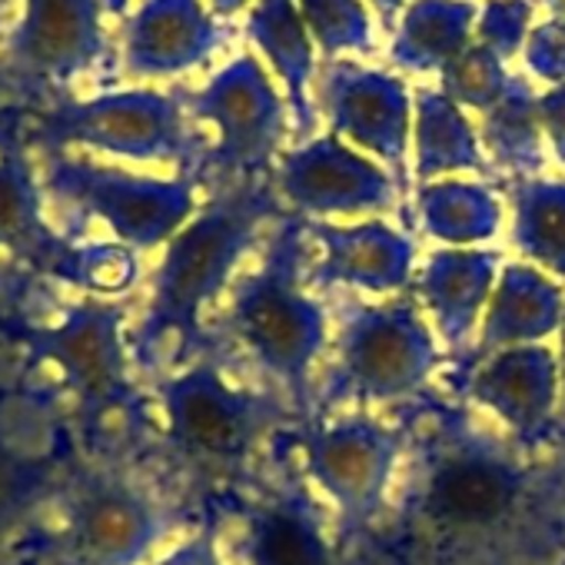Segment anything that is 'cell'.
Returning <instances> with one entry per match:
<instances>
[{"label": "cell", "instance_id": "cell-1", "mask_svg": "<svg viewBox=\"0 0 565 565\" xmlns=\"http://www.w3.org/2000/svg\"><path fill=\"white\" fill-rule=\"evenodd\" d=\"M406 429L376 565H565V446L532 449L436 386L396 409Z\"/></svg>", "mask_w": 565, "mask_h": 565}, {"label": "cell", "instance_id": "cell-2", "mask_svg": "<svg viewBox=\"0 0 565 565\" xmlns=\"http://www.w3.org/2000/svg\"><path fill=\"white\" fill-rule=\"evenodd\" d=\"M310 263L307 220L287 213L263 239L259 263L236 276L226 307V333L300 423L313 419V390L330 347V307L310 290Z\"/></svg>", "mask_w": 565, "mask_h": 565}, {"label": "cell", "instance_id": "cell-3", "mask_svg": "<svg viewBox=\"0 0 565 565\" xmlns=\"http://www.w3.org/2000/svg\"><path fill=\"white\" fill-rule=\"evenodd\" d=\"M287 213L273 180L230 183L193 213L157 263L153 297L134 347L140 366L150 370L163 343L203 347V313L233 290L246 256Z\"/></svg>", "mask_w": 565, "mask_h": 565}, {"label": "cell", "instance_id": "cell-4", "mask_svg": "<svg viewBox=\"0 0 565 565\" xmlns=\"http://www.w3.org/2000/svg\"><path fill=\"white\" fill-rule=\"evenodd\" d=\"M330 307V347L323 356L313 419L343 413H396L439 386L443 353L419 313L413 290L396 297H363L337 290Z\"/></svg>", "mask_w": 565, "mask_h": 565}, {"label": "cell", "instance_id": "cell-5", "mask_svg": "<svg viewBox=\"0 0 565 565\" xmlns=\"http://www.w3.org/2000/svg\"><path fill=\"white\" fill-rule=\"evenodd\" d=\"M160 409L167 436L186 462L230 476L249 472L279 433L300 426V416L276 393L230 383L210 356L160 383Z\"/></svg>", "mask_w": 565, "mask_h": 565}, {"label": "cell", "instance_id": "cell-6", "mask_svg": "<svg viewBox=\"0 0 565 565\" xmlns=\"http://www.w3.org/2000/svg\"><path fill=\"white\" fill-rule=\"evenodd\" d=\"M300 469L337 515L340 539L363 552L380 525L403 462L406 429L396 413H343L290 429Z\"/></svg>", "mask_w": 565, "mask_h": 565}, {"label": "cell", "instance_id": "cell-7", "mask_svg": "<svg viewBox=\"0 0 565 565\" xmlns=\"http://www.w3.org/2000/svg\"><path fill=\"white\" fill-rule=\"evenodd\" d=\"M239 565H376L340 539L337 515L300 469L290 429L269 449L263 486L243 502L236 529Z\"/></svg>", "mask_w": 565, "mask_h": 565}, {"label": "cell", "instance_id": "cell-8", "mask_svg": "<svg viewBox=\"0 0 565 565\" xmlns=\"http://www.w3.org/2000/svg\"><path fill=\"white\" fill-rule=\"evenodd\" d=\"M51 186L137 253L167 246L200 210L196 183L186 177H147L87 160H57Z\"/></svg>", "mask_w": 565, "mask_h": 565}, {"label": "cell", "instance_id": "cell-9", "mask_svg": "<svg viewBox=\"0 0 565 565\" xmlns=\"http://www.w3.org/2000/svg\"><path fill=\"white\" fill-rule=\"evenodd\" d=\"M190 110L216 130L210 163L223 177V186L266 180L287 137V107L253 54H243L216 71L213 81L190 100Z\"/></svg>", "mask_w": 565, "mask_h": 565}, {"label": "cell", "instance_id": "cell-10", "mask_svg": "<svg viewBox=\"0 0 565 565\" xmlns=\"http://www.w3.org/2000/svg\"><path fill=\"white\" fill-rule=\"evenodd\" d=\"M47 134L61 147H87L137 163L190 160L196 153L180 100L160 90H114L67 104L51 117Z\"/></svg>", "mask_w": 565, "mask_h": 565}, {"label": "cell", "instance_id": "cell-11", "mask_svg": "<svg viewBox=\"0 0 565 565\" xmlns=\"http://www.w3.org/2000/svg\"><path fill=\"white\" fill-rule=\"evenodd\" d=\"M124 320V303L84 300L57 323L28 333L31 350L74 390L90 419L120 413L134 399Z\"/></svg>", "mask_w": 565, "mask_h": 565}, {"label": "cell", "instance_id": "cell-12", "mask_svg": "<svg viewBox=\"0 0 565 565\" xmlns=\"http://www.w3.org/2000/svg\"><path fill=\"white\" fill-rule=\"evenodd\" d=\"M446 393L486 413L522 446H565L558 436V360L545 347H509L492 353Z\"/></svg>", "mask_w": 565, "mask_h": 565}, {"label": "cell", "instance_id": "cell-13", "mask_svg": "<svg viewBox=\"0 0 565 565\" xmlns=\"http://www.w3.org/2000/svg\"><path fill=\"white\" fill-rule=\"evenodd\" d=\"M290 213L310 220L327 213H393L399 206L396 180L376 163L363 160L340 137H320L279 160L273 180Z\"/></svg>", "mask_w": 565, "mask_h": 565}, {"label": "cell", "instance_id": "cell-14", "mask_svg": "<svg viewBox=\"0 0 565 565\" xmlns=\"http://www.w3.org/2000/svg\"><path fill=\"white\" fill-rule=\"evenodd\" d=\"M313 246L323 249V259H313L307 269L310 290L327 297L337 290L396 297L413 290V259L416 239L383 220L337 226L307 220Z\"/></svg>", "mask_w": 565, "mask_h": 565}, {"label": "cell", "instance_id": "cell-15", "mask_svg": "<svg viewBox=\"0 0 565 565\" xmlns=\"http://www.w3.org/2000/svg\"><path fill=\"white\" fill-rule=\"evenodd\" d=\"M320 107L337 134L386 160L399 193L406 190L409 97L403 81L360 64H330L320 74Z\"/></svg>", "mask_w": 565, "mask_h": 565}, {"label": "cell", "instance_id": "cell-16", "mask_svg": "<svg viewBox=\"0 0 565 565\" xmlns=\"http://www.w3.org/2000/svg\"><path fill=\"white\" fill-rule=\"evenodd\" d=\"M160 535V509L124 479H90L67 512V545L77 565H140Z\"/></svg>", "mask_w": 565, "mask_h": 565}, {"label": "cell", "instance_id": "cell-17", "mask_svg": "<svg viewBox=\"0 0 565 565\" xmlns=\"http://www.w3.org/2000/svg\"><path fill=\"white\" fill-rule=\"evenodd\" d=\"M226 34L203 0H143L124 28V64L137 77H173L206 64Z\"/></svg>", "mask_w": 565, "mask_h": 565}, {"label": "cell", "instance_id": "cell-18", "mask_svg": "<svg viewBox=\"0 0 565 565\" xmlns=\"http://www.w3.org/2000/svg\"><path fill=\"white\" fill-rule=\"evenodd\" d=\"M104 54L100 0H28L11 38L14 64L41 81L67 84Z\"/></svg>", "mask_w": 565, "mask_h": 565}, {"label": "cell", "instance_id": "cell-19", "mask_svg": "<svg viewBox=\"0 0 565 565\" xmlns=\"http://www.w3.org/2000/svg\"><path fill=\"white\" fill-rule=\"evenodd\" d=\"M246 38L263 51L276 77L287 84L297 137L307 140L317 130V110L307 90L313 77V38L300 18L297 0H256L246 21Z\"/></svg>", "mask_w": 565, "mask_h": 565}, {"label": "cell", "instance_id": "cell-20", "mask_svg": "<svg viewBox=\"0 0 565 565\" xmlns=\"http://www.w3.org/2000/svg\"><path fill=\"white\" fill-rule=\"evenodd\" d=\"M479 140L489 153L492 173L512 180H532L545 167L542 127H539V97L525 77L512 74L502 100L482 114Z\"/></svg>", "mask_w": 565, "mask_h": 565}, {"label": "cell", "instance_id": "cell-21", "mask_svg": "<svg viewBox=\"0 0 565 565\" xmlns=\"http://www.w3.org/2000/svg\"><path fill=\"white\" fill-rule=\"evenodd\" d=\"M476 4L469 0H413L393 41V64L399 71H443L469 47Z\"/></svg>", "mask_w": 565, "mask_h": 565}, {"label": "cell", "instance_id": "cell-22", "mask_svg": "<svg viewBox=\"0 0 565 565\" xmlns=\"http://www.w3.org/2000/svg\"><path fill=\"white\" fill-rule=\"evenodd\" d=\"M416 177L433 180L452 170H476L486 177H495L489 160L479 150L472 124L462 117V110L436 90L416 94Z\"/></svg>", "mask_w": 565, "mask_h": 565}, {"label": "cell", "instance_id": "cell-23", "mask_svg": "<svg viewBox=\"0 0 565 565\" xmlns=\"http://www.w3.org/2000/svg\"><path fill=\"white\" fill-rule=\"evenodd\" d=\"M509 196L515 206V249L565 279V183L539 177L509 180Z\"/></svg>", "mask_w": 565, "mask_h": 565}, {"label": "cell", "instance_id": "cell-24", "mask_svg": "<svg viewBox=\"0 0 565 565\" xmlns=\"http://www.w3.org/2000/svg\"><path fill=\"white\" fill-rule=\"evenodd\" d=\"M64 243L44 220V196L24 157H0V249L41 253L47 263Z\"/></svg>", "mask_w": 565, "mask_h": 565}, {"label": "cell", "instance_id": "cell-25", "mask_svg": "<svg viewBox=\"0 0 565 565\" xmlns=\"http://www.w3.org/2000/svg\"><path fill=\"white\" fill-rule=\"evenodd\" d=\"M419 213L433 236L449 243H479L499 226V203L476 183H433L419 190Z\"/></svg>", "mask_w": 565, "mask_h": 565}, {"label": "cell", "instance_id": "cell-26", "mask_svg": "<svg viewBox=\"0 0 565 565\" xmlns=\"http://www.w3.org/2000/svg\"><path fill=\"white\" fill-rule=\"evenodd\" d=\"M47 266L94 300H117L130 294L140 276V256L124 243H64Z\"/></svg>", "mask_w": 565, "mask_h": 565}, {"label": "cell", "instance_id": "cell-27", "mask_svg": "<svg viewBox=\"0 0 565 565\" xmlns=\"http://www.w3.org/2000/svg\"><path fill=\"white\" fill-rule=\"evenodd\" d=\"M439 77H443V94L456 107H472L479 114H489L509 87V74L502 61L482 44H469L456 61H449L439 71Z\"/></svg>", "mask_w": 565, "mask_h": 565}, {"label": "cell", "instance_id": "cell-28", "mask_svg": "<svg viewBox=\"0 0 565 565\" xmlns=\"http://www.w3.org/2000/svg\"><path fill=\"white\" fill-rule=\"evenodd\" d=\"M297 8L310 38L327 57H337L340 51H373V31L363 0H297Z\"/></svg>", "mask_w": 565, "mask_h": 565}, {"label": "cell", "instance_id": "cell-29", "mask_svg": "<svg viewBox=\"0 0 565 565\" xmlns=\"http://www.w3.org/2000/svg\"><path fill=\"white\" fill-rule=\"evenodd\" d=\"M532 31L529 0H489L479 18V44L489 47L499 61L522 51Z\"/></svg>", "mask_w": 565, "mask_h": 565}, {"label": "cell", "instance_id": "cell-30", "mask_svg": "<svg viewBox=\"0 0 565 565\" xmlns=\"http://www.w3.org/2000/svg\"><path fill=\"white\" fill-rule=\"evenodd\" d=\"M525 64L535 77L552 81L555 87L565 84V28L555 21L532 28L525 41Z\"/></svg>", "mask_w": 565, "mask_h": 565}, {"label": "cell", "instance_id": "cell-31", "mask_svg": "<svg viewBox=\"0 0 565 565\" xmlns=\"http://www.w3.org/2000/svg\"><path fill=\"white\" fill-rule=\"evenodd\" d=\"M157 565H230L220 545V525H203L190 539H183L177 548H170Z\"/></svg>", "mask_w": 565, "mask_h": 565}, {"label": "cell", "instance_id": "cell-32", "mask_svg": "<svg viewBox=\"0 0 565 565\" xmlns=\"http://www.w3.org/2000/svg\"><path fill=\"white\" fill-rule=\"evenodd\" d=\"M539 127L552 140L555 157L565 167V84L552 87L548 94L539 97Z\"/></svg>", "mask_w": 565, "mask_h": 565}, {"label": "cell", "instance_id": "cell-33", "mask_svg": "<svg viewBox=\"0 0 565 565\" xmlns=\"http://www.w3.org/2000/svg\"><path fill=\"white\" fill-rule=\"evenodd\" d=\"M558 390H562V396H558V436H562V443H565V313H562V327H558Z\"/></svg>", "mask_w": 565, "mask_h": 565}, {"label": "cell", "instance_id": "cell-34", "mask_svg": "<svg viewBox=\"0 0 565 565\" xmlns=\"http://www.w3.org/2000/svg\"><path fill=\"white\" fill-rule=\"evenodd\" d=\"M11 489H14V479L8 476L4 466H0V532H4L8 515H11Z\"/></svg>", "mask_w": 565, "mask_h": 565}, {"label": "cell", "instance_id": "cell-35", "mask_svg": "<svg viewBox=\"0 0 565 565\" xmlns=\"http://www.w3.org/2000/svg\"><path fill=\"white\" fill-rule=\"evenodd\" d=\"M370 4L380 11L383 28H386V31H393V24H396V18H399V11H403L406 0H370Z\"/></svg>", "mask_w": 565, "mask_h": 565}, {"label": "cell", "instance_id": "cell-36", "mask_svg": "<svg viewBox=\"0 0 565 565\" xmlns=\"http://www.w3.org/2000/svg\"><path fill=\"white\" fill-rule=\"evenodd\" d=\"M246 4H249V0H210V8H213L216 18H233V14H239Z\"/></svg>", "mask_w": 565, "mask_h": 565}, {"label": "cell", "instance_id": "cell-37", "mask_svg": "<svg viewBox=\"0 0 565 565\" xmlns=\"http://www.w3.org/2000/svg\"><path fill=\"white\" fill-rule=\"evenodd\" d=\"M542 4L548 8L552 21H555L558 28H565V0H542Z\"/></svg>", "mask_w": 565, "mask_h": 565}]
</instances>
